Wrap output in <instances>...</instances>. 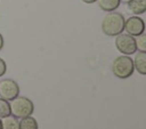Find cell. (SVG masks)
<instances>
[{
	"instance_id": "cell-3",
	"label": "cell",
	"mask_w": 146,
	"mask_h": 129,
	"mask_svg": "<svg viewBox=\"0 0 146 129\" xmlns=\"http://www.w3.org/2000/svg\"><path fill=\"white\" fill-rule=\"evenodd\" d=\"M10 111L11 115H14L17 119H22L29 115H32L34 112V104L33 102L25 97V96H17L13 100H10Z\"/></svg>"
},
{
	"instance_id": "cell-1",
	"label": "cell",
	"mask_w": 146,
	"mask_h": 129,
	"mask_svg": "<svg viewBox=\"0 0 146 129\" xmlns=\"http://www.w3.org/2000/svg\"><path fill=\"white\" fill-rule=\"evenodd\" d=\"M124 16L117 11L107 13L100 23V29L103 33L107 37H116L123 32L124 29Z\"/></svg>"
},
{
	"instance_id": "cell-7",
	"label": "cell",
	"mask_w": 146,
	"mask_h": 129,
	"mask_svg": "<svg viewBox=\"0 0 146 129\" xmlns=\"http://www.w3.org/2000/svg\"><path fill=\"white\" fill-rule=\"evenodd\" d=\"M132 62H133L135 70L139 74L145 75L146 74V53H144V51H137V54L135 55Z\"/></svg>"
},
{
	"instance_id": "cell-11",
	"label": "cell",
	"mask_w": 146,
	"mask_h": 129,
	"mask_svg": "<svg viewBox=\"0 0 146 129\" xmlns=\"http://www.w3.org/2000/svg\"><path fill=\"white\" fill-rule=\"evenodd\" d=\"M2 129H18V119L14 115H8L1 119Z\"/></svg>"
},
{
	"instance_id": "cell-4",
	"label": "cell",
	"mask_w": 146,
	"mask_h": 129,
	"mask_svg": "<svg viewBox=\"0 0 146 129\" xmlns=\"http://www.w3.org/2000/svg\"><path fill=\"white\" fill-rule=\"evenodd\" d=\"M114 45L115 48L119 50V53H121L122 55H133L137 51L136 48V41H135V37L128 34V33H120L115 37L114 40Z\"/></svg>"
},
{
	"instance_id": "cell-9",
	"label": "cell",
	"mask_w": 146,
	"mask_h": 129,
	"mask_svg": "<svg viewBox=\"0 0 146 129\" xmlns=\"http://www.w3.org/2000/svg\"><path fill=\"white\" fill-rule=\"evenodd\" d=\"M96 2L98 3V7L103 11H106V13L114 11L115 9L119 8V6L121 3L120 0H97Z\"/></svg>"
},
{
	"instance_id": "cell-16",
	"label": "cell",
	"mask_w": 146,
	"mask_h": 129,
	"mask_svg": "<svg viewBox=\"0 0 146 129\" xmlns=\"http://www.w3.org/2000/svg\"><path fill=\"white\" fill-rule=\"evenodd\" d=\"M82 2H84V3H88V5H90V3H95L97 0H81Z\"/></svg>"
},
{
	"instance_id": "cell-12",
	"label": "cell",
	"mask_w": 146,
	"mask_h": 129,
	"mask_svg": "<svg viewBox=\"0 0 146 129\" xmlns=\"http://www.w3.org/2000/svg\"><path fill=\"white\" fill-rule=\"evenodd\" d=\"M8 115H11V111H10V104L8 100L0 98V119L6 118Z\"/></svg>"
},
{
	"instance_id": "cell-17",
	"label": "cell",
	"mask_w": 146,
	"mask_h": 129,
	"mask_svg": "<svg viewBox=\"0 0 146 129\" xmlns=\"http://www.w3.org/2000/svg\"><path fill=\"white\" fill-rule=\"evenodd\" d=\"M120 1H121V2H123V3H125V5H127V3H128V2H129V1H131V0H120Z\"/></svg>"
},
{
	"instance_id": "cell-18",
	"label": "cell",
	"mask_w": 146,
	"mask_h": 129,
	"mask_svg": "<svg viewBox=\"0 0 146 129\" xmlns=\"http://www.w3.org/2000/svg\"><path fill=\"white\" fill-rule=\"evenodd\" d=\"M0 129H2V123H1V119H0Z\"/></svg>"
},
{
	"instance_id": "cell-6",
	"label": "cell",
	"mask_w": 146,
	"mask_h": 129,
	"mask_svg": "<svg viewBox=\"0 0 146 129\" xmlns=\"http://www.w3.org/2000/svg\"><path fill=\"white\" fill-rule=\"evenodd\" d=\"M123 31H125V33H128L132 37H137L145 32V22L141 17H139L137 15L130 16L127 19H124Z\"/></svg>"
},
{
	"instance_id": "cell-14",
	"label": "cell",
	"mask_w": 146,
	"mask_h": 129,
	"mask_svg": "<svg viewBox=\"0 0 146 129\" xmlns=\"http://www.w3.org/2000/svg\"><path fill=\"white\" fill-rule=\"evenodd\" d=\"M6 72H7V64H6L5 59L0 57V78L2 75H5Z\"/></svg>"
},
{
	"instance_id": "cell-8",
	"label": "cell",
	"mask_w": 146,
	"mask_h": 129,
	"mask_svg": "<svg viewBox=\"0 0 146 129\" xmlns=\"http://www.w3.org/2000/svg\"><path fill=\"white\" fill-rule=\"evenodd\" d=\"M128 10L132 15H141L146 11V0H131L127 3Z\"/></svg>"
},
{
	"instance_id": "cell-5",
	"label": "cell",
	"mask_w": 146,
	"mask_h": 129,
	"mask_svg": "<svg viewBox=\"0 0 146 129\" xmlns=\"http://www.w3.org/2000/svg\"><path fill=\"white\" fill-rule=\"evenodd\" d=\"M19 86L13 79L0 80V98H3L8 102L13 100L19 95Z\"/></svg>"
},
{
	"instance_id": "cell-2",
	"label": "cell",
	"mask_w": 146,
	"mask_h": 129,
	"mask_svg": "<svg viewBox=\"0 0 146 129\" xmlns=\"http://www.w3.org/2000/svg\"><path fill=\"white\" fill-rule=\"evenodd\" d=\"M112 73L114 76L117 79H128L129 76L132 75L135 67H133V62L132 58L128 55H120L115 57L112 62Z\"/></svg>"
},
{
	"instance_id": "cell-15",
	"label": "cell",
	"mask_w": 146,
	"mask_h": 129,
	"mask_svg": "<svg viewBox=\"0 0 146 129\" xmlns=\"http://www.w3.org/2000/svg\"><path fill=\"white\" fill-rule=\"evenodd\" d=\"M3 45H5V40H3V37H2V34L0 33V50L3 48Z\"/></svg>"
},
{
	"instance_id": "cell-13",
	"label": "cell",
	"mask_w": 146,
	"mask_h": 129,
	"mask_svg": "<svg viewBox=\"0 0 146 129\" xmlns=\"http://www.w3.org/2000/svg\"><path fill=\"white\" fill-rule=\"evenodd\" d=\"M135 41H136V48L137 51H144L146 53V34L145 32L135 37Z\"/></svg>"
},
{
	"instance_id": "cell-10",
	"label": "cell",
	"mask_w": 146,
	"mask_h": 129,
	"mask_svg": "<svg viewBox=\"0 0 146 129\" xmlns=\"http://www.w3.org/2000/svg\"><path fill=\"white\" fill-rule=\"evenodd\" d=\"M18 129H39V123L35 118L29 115L18 121Z\"/></svg>"
}]
</instances>
